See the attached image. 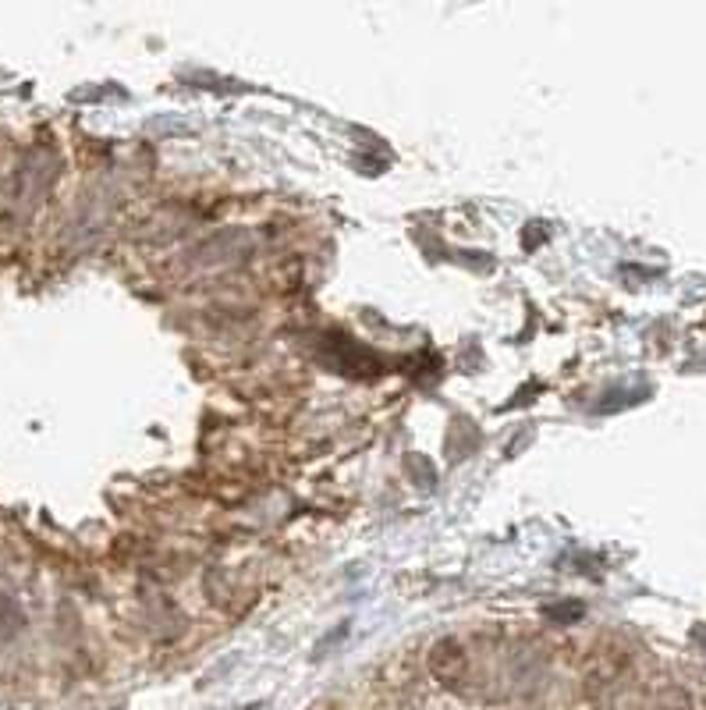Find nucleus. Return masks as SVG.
I'll list each match as a JSON object with an SVG mask.
<instances>
[{
  "mask_svg": "<svg viewBox=\"0 0 706 710\" xmlns=\"http://www.w3.org/2000/svg\"><path fill=\"white\" fill-rule=\"evenodd\" d=\"M462 668H465V654L458 650L451 640L448 643H437L433 650V671L441 675L444 682H454L458 675H462Z\"/></svg>",
  "mask_w": 706,
  "mask_h": 710,
  "instance_id": "f257e3e1",
  "label": "nucleus"
},
{
  "mask_svg": "<svg viewBox=\"0 0 706 710\" xmlns=\"http://www.w3.org/2000/svg\"><path fill=\"white\" fill-rule=\"evenodd\" d=\"M18 629H22V611L8 593H0V640H11Z\"/></svg>",
  "mask_w": 706,
  "mask_h": 710,
  "instance_id": "f03ea898",
  "label": "nucleus"
},
{
  "mask_svg": "<svg viewBox=\"0 0 706 710\" xmlns=\"http://www.w3.org/2000/svg\"><path fill=\"white\" fill-rule=\"evenodd\" d=\"M242 710H263V703H253V707H242Z\"/></svg>",
  "mask_w": 706,
  "mask_h": 710,
  "instance_id": "7ed1b4c3",
  "label": "nucleus"
}]
</instances>
